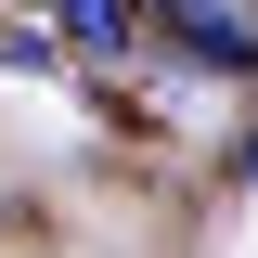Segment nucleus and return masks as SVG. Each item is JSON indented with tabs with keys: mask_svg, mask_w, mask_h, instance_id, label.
<instances>
[{
	"mask_svg": "<svg viewBox=\"0 0 258 258\" xmlns=\"http://www.w3.org/2000/svg\"><path fill=\"white\" fill-rule=\"evenodd\" d=\"M142 13H155V26L181 39L194 64H258V26L232 13V0H142Z\"/></svg>",
	"mask_w": 258,
	"mask_h": 258,
	"instance_id": "nucleus-1",
	"label": "nucleus"
},
{
	"mask_svg": "<svg viewBox=\"0 0 258 258\" xmlns=\"http://www.w3.org/2000/svg\"><path fill=\"white\" fill-rule=\"evenodd\" d=\"M52 13L78 52H129V26H142V0H52Z\"/></svg>",
	"mask_w": 258,
	"mask_h": 258,
	"instance_id": "nucleus-2",
	"label": "nucleus"
},
{
	"mask_svg": "<svg viewBox=\"0 0 258 258\" xmlns=\"http://www.w3.org/2000/svg\"><path fill=\"white\" fill-rule=\"evenodd\" d=\"M245 181H258V155H245Z\"/></svg>",
	"mask_w": 258,
	"mask_h": 258,
	"instance_id": "nucleus-3",
	"label": "nucleus"
}]
</instances>
